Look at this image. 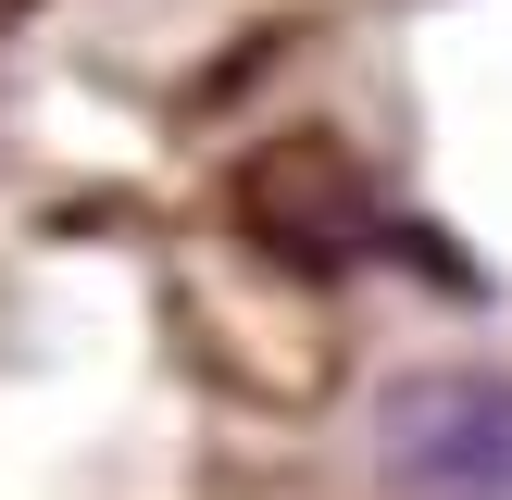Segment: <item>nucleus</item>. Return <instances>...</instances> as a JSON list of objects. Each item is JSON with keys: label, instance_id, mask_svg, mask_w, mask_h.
I'll list each match as a JSON object with an SVG mask.
<instances>
[{"label": "nucleus", "instance_id": "nucleus-1", "mask_svg": "<svg viewBox=\"0 0 512 500\" xmlns=\"http://www.w3.org/2000/svg\"><path fill=\"white\" fill-rule=\"evenodd\" d=\"M375 475L400 500H512V375L425 363L375 400Z\"/></svg>", "mask_w": 512, "mask_h": 500}, {"label": "nucleus", "instance_id": "nucleus-2", "mask_svg": "<svg viewBox=\"0 0 512 500\" xmlns=\"http://www.w3.org/2000/svg\"><path fill=\"white\" fill-rule=\"evenodd\" d=\"M225 213L250 225V250L288 275H338L375 250V188L363 163H350L325 125H288V138H263L238 175H225Z\"/></svg>", "mask_w": 512, "mask_h": 500}]
</instances>
